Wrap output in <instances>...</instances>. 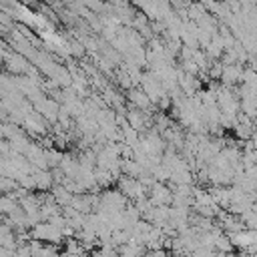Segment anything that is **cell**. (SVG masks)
<instances>
[{"instance_id":"6da1fadb","label":"cell","mask_w":257,"mask_h":257,"mask_svg":"<svg viewBox=\"0 0 257 257\" xmlns=\"http://www.w3.org/2000/svg\"><path fill=\"white\" fill-rule=\"evenodd\" d=\"M128 197H124L118 189H104L100 193V207L98 209H104L108 213H118V211H124L128 207Z\"/></svg>"},{"instance_id":"7a4b0ae2","label":"cell","mask_w":257,"mask_h":257,"mask_svg":"<svg viewBox=\"0 0 257 257\" xmlns=\"http://www.w3.org/2000/svg\"><path fill=\"white\" fill-rule=\"evenodd\" d=\"M30 235H32V239L48 241V243H54V245H60L62 239H64L62 229L54 227V225L48 223V221H42V223H38L36 227H32V229H30Z\"/></svg>"},{"instance_id":"3957f363","label":"cell","mask_w":257,"mask_h":257,"mask_svg":"<svg viewBox=\"0 0 257 257\" xmlns=\"http://www.w3.org/2000/svg\"><path fill=\"white\" fill-rule=\"evenodd\" d=\"M173 191H171V187L167 185V183H161V181H157L151 189H149V199H151V203L155 205V207H161V205H173Z\"/></svg>"},{"instance_id":"277c9868","label":"cell","mask_w":257,"mask_h":257,"mask_svg":"<svg viewBox=\"0 0 257 257\" xmlns=\"http://www.w3.org/2000/svg\"><path fill=\"white\" fill-rule=\"evenodd\" d=\"M126 102H128L131 106H135V108L149 110V112L155 108V104L151 102V98L147 96V92H145L143 88H137V86H133L131 90H126Z\"/></svg>"},{"instance_id":"5b68a950","label":"cell","mask_w":257,"mask_h":257,"mask_svg":"<svg viewBox=\"0 0 257 257\" xmlns=\"http://www.w3.org/2000/svg\"><path fill=\"white\" fill-rule=\"evenodd\" d=\"M243 70H245V66L239 64V62H237V64H225V68H223V76H221V84H223V86H229V88L241 84Z\"/></svg>"},{"instance_id":"8992f818","label":"cell","mask_w":257,"mask_h":257,"mask_svg":"<svg viewBox=\"0 0 257 257\" xmlns=\"http://www.w3.org/2000/svg\"><path fill=\"white\" fill-rule=\"evenodd\" d=\"M209 193L213 195L215 203H217L221 209H229V205H231V187L213 185V187H209Z\"/></svg>"},{"instance_id":"52a82bcc","label":"cell","mask_w":257,"mask_h":257,"mask_svg":"<svg viewBox=\"0 0 257 257\" xmlns=\"http://www.w3.org/2000/svg\"><path fill=\"white\" fill-rule=\"evenodd\" d=\"M32 177H34V181H36V191H52L54 179H52V173H50V171L34 169Z\"/></svg>"},{"instance_id":"ba28073f","label":"cell","mask_w":257,"mask_h":257,"mask_svg":"<svg viewBox=\"0 0 257 257\" xmlns=\"http://www.w3.org/2000/svg\"><path fill=\"white\" fill-rule=\"evenodd\" d=\"M60 169L64 171L66 177L74 179V177L78 175V171H80V161H78V157H74L72 153H64V159H62V163H60Z\"/></svg>"},{"instance_id":"9c48e42d","label":"cell","mask_w":257,"mask_h":257,"mask_svg":"<svg viewBox=\"0 0 257 257\" xmlns=\"http://www.w3.org/2000/svg\"><path fill=\"white\" fill-rule=\"evenodd\" d=\"M229 239H231L233 247L239 249V251H247V249L253 245V239H251L249 229H245V231H241V233H233V235H229Z\"/></svg>"},{"instance_id":"30bf717a","label":"cell","mask_w":257,"mask_h":257,"mask_svg":"<svg viewBox=\"0 0 257 257\" xmlns=\"http://www.w3.org/2000/svg\"><path fill=\"white\" fill-rule=\"evenodd\" d=\"M233 131H235V137H237L239 141L247 143V141H251V139H253V133H255V122H237Z\"/></svg>"},{"instance_id":"8fae6325","label":"cell","mask_w":257,"mask_h":257,"mask_svg":"<svg viewBox=\"0 0 257 257\" xmlns=\"http://www.w3.org/2000/svg\"><path fill=\"white\" fill-rule=\"evenodd\" d=\"M120 169H122V175H128V177H135V179H139V175L145 171V167L135 159H122Z\"/></svg>"},{"instance_id":"7c38bea8","label":"cell","mask_w":257,"mask_h":257,"mask_svg":"<svg viewBox=\"0 0 257 257\" xmlns=\"http://www.w3.org/2000/svg\"><path fill=\"white\" fill-rule=\"evenodd\" d=\"M52 195H54V199H56V203L60 205V207H66V205H70L72 203V193L64 187V185H54L52 187V191H50Z\"/></svg>"},{"instance_id":"4fadbf2b","label":"cell","mask_w":257,"mask_h":257,"mask_svg":"<svg viewBox=\"0 0 257 257\" xmlns=\"http://www.w3.org/2000/svg\"><path fill=\"white\" fill-rule=\"evenodd\" d=\"M94 177H96V185L100 189H110V185L116 183V177L110 171H104V169H94Z\"/></svg>"},{"instance_id":"5bb4252c","label":"cell","mask_w":257,"mask_h":257,"mask_svg":"<svg viewBox=\"0 0 257 257\" xmlns=\"http://www.w3.org/2000/svg\"><path fill=\"white\" fill-rule=\"evenodd\" d=\"M18 205H20V203H18V199H16L12 193L2 195V199H0V213H2V215H10Z\"/></svg>"},{"instance_id":"9a60e30c","label":"cell","mask_w":257,"mask_h":257,"mask_svg":"<svg viewBox=\"0 0 257 257\" xmlns=\"http://www.w3.org/2000/svg\"><path fill=\"white\" fill-rule=\"evenodd\" d=\"M187 12H189V20L191 22H199L205 14H207V8L201 4V2H191L187 6Z\"/></svg>"},{"instance_id":"2e32d148","label":"cell","mask_w":257,"mask_h":257,"mask_svg":"<svg viewBox=\"0 0 257 257\" xmlns=\"http://www.w3.org/2000/svg\"><path fill=\"white\" fill-rule=\"evenodd\" d=\"M44 153H46V161H48V167H50V169L60 167V163H62V159H64V153H62V151H56V149H44Z\"/></svg>"},{"instance_id":"e0dca14e","label":"cell","mask_w":257,"mask_h":257,"mask_svg":"<svg viewBox=\"0 0 257 257\" xmlns=\"http://www.w3.org/2000/svg\"><path fill=\"white\" fill-rule=\"evenodd\" d=\"M235 247H233V243H231V239H229V235L227 233H223V235H219L217 237V243H215V251H223V253H231Z\"/></svg>"},{"instance_id":"ac0fdd59","label":"cell","mask_w":257,"mask_h":257,"mask_svg":"<svg viewBox=\"0 0 257 257\" xmlns=\"http://www.w3.org/2000/svg\"><path fill=\"white\" fill-rule=\"evenodd\" d=\"M18 187H20V185H18V181H16V179H10V177H0V189H2V193H4V195L14 193Z\"/></svg>"},{"instance_id":"d6986e66","label":"cell","mask_w":257,"mask_h":257,"mask_svg":"<svg viewBox=\"0 0 257 257\" xmlns=\"http://www.w3.org/2000/svg\"><path fill=\"white\" fill-rule=\"evenodd\" d=\"M179 68L183 70V72H187V74H193V76H199V66H197V62L191 58V60H181V64H179Z\"/></svg>"},{"instance_id":"ffe728a7","label":"cell","mask_w":257,"mask_h":257,"mask_svg":"<svg viewBox=\"0 0 257 257\" xmlns=\"http://www.w3.org/2000/svg\"><path fill=\"white\" fill-rule=\"evenodd\" d=\"M223 68H225V64H223L221 60H215V62L211 64V68H209V78H211V80H221Z\"/></svg>"},{"instance_id":"44dd1931","label":"cell","mask_w":257,"mask_h":257,"mask_svg":"<svg viewBox=\"0 0 257 257\" xmlns=\"http://www.w3.org/2000/svg\"><path fill=\"white\" fill-rule=\"evenodd\" d=\"M18 185H20L22 189H26V191H36V181H34L32 175H22V177L18 179Z\"/></svg>"},{"instance_id":"7402d4cb","label":"cell","mask_w":257,"mask_h":257,"mask_svg":"<svg viewBox=\"0 0 257 257\" xmlns=\"http://www.w3.org/2000/svg\"><path fill=\"white\" fill-rule=\"evenodd\" d=\"M68 48H70V56H84V52H86V48H84V44L78 40V42H72V44H68Z\"/></svg>"},{"instance_id":"603a6c76","label":"cell","mask_w":257,"mask_h":257,"mask_svg":"<svg viewBox=\"0 0 257 257\" xmlns=\"http://www.w3.org/2000/svg\"><path fill=\"white\" fill-rule=\"evenodd\" d=\"M195 257H213L215 255V249H207V247H199L197 251H193Z\"/></svg>"},{"instance_id":"cb8c5ba5","label":"cell","mask_w":257,"mask_h":257,"mask_svg":"<svg viewBox=\"0 0 257 257\" xmlns=\"http://www.w3.org/2000/svg\"><path fill=\"white\" fill-rule=\"evenodd\" d=\"M171 2V6H175L177 10H181V8H187L189 4H191V0H169Z\"/></svg>"},{"instance_id":"d4e9b609","label":"cell","mask_w":257,"mask_h":257,"mask_svg":"<svg viewBox=\"0 0 257 257\" xmlns=\"http://www.w3.org/2000/svg\"><path fill=\"white\" fill-rule=\"evenodd\" d=\"M213 257H227V253H223V251H215Z\"/></svg>"},{"instance_id":"484cf974","label":"cell","mask_w":257,"mask_h":257,"mask_svg":"<svg viewBox=\"0 0 257 257\" xmlns=\"http://www.w3.org/2000/svg\"><path fill=\"white\" fill-rule=\"evenodd\" d=\"M143 257H155V253H153V251H147V253H145Z\"/></svg>"},{"instance_id":"4316f807","label":"cell","mask_w":257,"mask_h":257,"mask_svg":"<svg viewBox=\"0 0 257 257\" xmlns=\"http://www.w3.org/2000/svg\"><path fill=\"white\" fill-rule=\"evenodd\" d=\"M181 257H195L193 253H185V255H181Z\"/></svg>"},{"instance_id":"83f0119b","label":"cell","mask_w":257,"mask_h":257,"mask_svg":"<svg viewBox=\"0 0 257 257\" xmlns=\"http://www.w3.org/2000/svg\"><path fill=\"white\" fill-rule=\"evenodd\" d=\"M227 257H239V255H233V253H227Z\"/></svg>"}]
</instances>
